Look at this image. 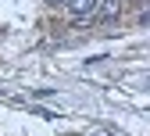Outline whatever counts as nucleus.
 Masks as SVG:
<instances>
[{"label": "nucleus", "instance_id": "nucleus-1", "mask_svg": "<svg viewBox=\"0 0 150 136\" xmlns=\"http://www.w3.org/2000/svg\"><path fill=\"white\" fill-rule=\"evenodd\" d=\"M97 4L100 0H68V11L75 14V22H93V18H97Z\"/></svg>", "mask_w": 150, "mask_h": 136}, {"label": "nucleus", "instance_id": "nucleus-2", "mask_svg": "<svg viewBox=\"0 0 150 136\" xmlns=\"http://www.w3.org/2000/svg\"><path fill=\"white\" fill-rule=\"evenodd\" d=\"M97 14L107 18V22H111V18H118V14H122V0H100V4H97Z\"/></svg>", "mask_w": 150, "mask_h": 136}, {"label": "nucleus", "instance_id": "nucleus-3", "mask_svg": "<svg viewBox=\"0 0 150 136\" xmlns=\"http://www.w3.org/2000/svg\"><path fill=\"white\" fill-rule=\"evenodd\" d=\"M50 4H68V0H50Z\"/></svg>", "mask_w": 150, "mask_h": 136}]
</instances>
